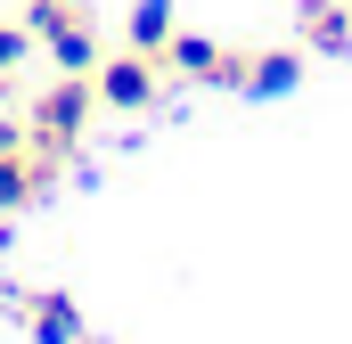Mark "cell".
<instances>
[{
	"instance_id": "6da1fadb",
	"label": "cell",
	"mask_w": 352,
	"mask_h": 344,
	"mask_svg": "<svg viewBox=\"0 0 352 344\" xmlns=\"http://www.w3.org/2000/svg\"><path fill=\"white\" fill-rule=\"evenodd\" d=\"M90 107H98L90 74H58V83H50L33 107H25V140H33V156L66 164V156H74V140L90 131Z\"/></svg>"
},
{
	"instance_id": "7a4b0ae2",
	"label": "cell",
	"mask_w": 352,
	"mask_h": 344,
	"mask_svg": "<svg viewBox=\"0 0 352 344\" xmlns=\"http://www.w3.org/2000/svg\"><path fill=\"white\" fill-rule=\"evenodd\" d=\"M25 25H33V41L58 58V74H90V66H98V25H90L82 0H25Z\"/></svg>"
},
{
	"instance_id": "3957f363",
	"label": "cell",
	"mask_w": 352,
	"mask_h": 344,
	"mask_svg": "<svg viewBox=\"0 0 352 344\" xmlns=\"http://www.w3.org/2000/svg\"><path fill=\"white\" fill-rule=\"evenodd\" d=\"M90 90H98V107H115V115H148L156 107V90H164V58H148V50H115V58H98L90 66Z\"/></svg>"
},
{
	"instance_id": "277c9868",
	"label": "cell",
	"mask_w": 352,
	"mask_h": 344,
	"mask_svg": "<svg viewBox=\"0 0 352 344\" xmlns=\"http://www.w3.org/2000/svg\"><path fill=\"white\" fill-rule=\"evenodd\" d=\"M164 74L238 90V50H221V41H205V33H180V25H173V41H164Z\"/></svg>"
},
{
	"instance_id": "5b68a950",
	"label": "cell",
	"mask_w": 352,
	"mask_h": 344,
	"mask_svg": "<svg viewBox=\"0 0 352 344\" xmlns=\"http://www.w3.org/2000/svg\"><path fill=\"white\" fill-rule=\"evenodd\" d=\"M303 83V50H238V90L246 98H287Z\"/></svg>"
},
{
	"instance_id": "8992f818",
	"label": "cell",
	"mask_w": 352,
	"mask_h": 344,
	"mask_svg": "<svg viewBox=\"0 0 352 344\" xmlns=\"http://www.w3.org/2000/svg\"><path fill=\"white\" fill-rule=\"evenodd\" d=\"M295 33H303V50H320V58H344L352 50V0H303Z\"/></svg>"
},
{
	"instance_id": "52a82bcc",
	"label": "cell",
	"mask_w": 352,
	"mask_h": 344,
	"mask_svg": "<svg viewBox=\"0 0 352 344\" xmlns=\"http://www.w3.org/2000/svg\"><path fill=\"white\" fill-rule=\"evenodd\" d=\"M25 328L33 344H82V312H74V295H25Z\"/></svg>"
},
{
	"instance_id": "ba28073f",
	"label": "cell",
	"mask_w": 352,
	"mask_h": 344,
	"mask_svg": "<svg viewBox=\"0 0 352 344\" xmlns=\"http://www.w3.org/2000/svg\"><path fill=\"white\" fill-rule=\"evenodd\" d=\"M50 172H58L50 156H25V148H8V156H0V213H25V205L50 189Z\"/></svg>"
},
{
	"instance_id": "9c48e42d",
	"label": "cell",
	"mask_w": 352,
	"mask_h": 344,
	"mask_svg": "<svg viewBox=\"0 0 352 344\" xmlns=\"http://www.w3.org/2000/svg\"><path fill=\"white\" fill-rule=\"evenodd\" d=\"M164 41H173V0H140L131 8V50L164 58Z\"/></svg>"
},
{
	"instance_id": "30bf717a",
	"label": "cell",
	"mask_w": 352,
	"mask_h": 344,
	"mask_svg": "<svg viewBox=\"0 0 352 344\" xmlns=\"http://www.w3.org/2000/svg\"><path fill=\"white\" fill-rule=\"evenodd\" d=\"M33 50H41V41H33V25H0V74H16Z\"/></svg>"
},
{
	"instance_id": "8fae6325",
	"label": "cell",
	"mask_w": 352,
	"mask_h": 344,
	"mask_svg": "<svg viewBox=\"0 0 352 344\" xmlns=\"http://www.w3.org/2000/svg\"><path fill=\"white\" fill-rule=\"evenodd\" d=\"M8 148H33V140H25V123H16V115H0V156H8Z\"/></svg>"
},
{
	"instance_id": "7c38bea8",
	"label": "cell",
	"mask_w": 352,
	"mask_h": 344,
	"mask_svg": "<svg viewBox=\"0 0 352 344\" xmlns=\"http://www.w3.org/2000/svg\"><path fill=\"white\" fill-rule=\"evenodd\" d=\"M0 98H8V74H0Z\"/></svg>"
}]
</instances>
